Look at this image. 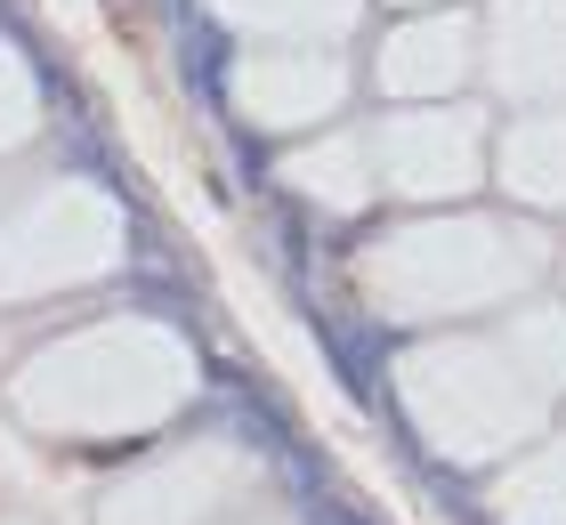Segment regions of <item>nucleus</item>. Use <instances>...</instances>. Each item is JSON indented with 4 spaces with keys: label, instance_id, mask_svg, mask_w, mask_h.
Wrapping results in <instances>:
<instances>
[{
    "label": "nucleus",
    "instance_id": "1",
    "mask_svg": "<svg viewBox=\"0 0 566 525\" xmlns=\"http://www.w3.org/2000/svg\"><path fill=\"white\" fill-rule=\"evenodd\" d=\"M227 73H235V33L211 17H178V82L211 122H227Z\"/></svg>",
    "mask_w": 566,
    "mask_h": 525
},
{
    "label": "nucleus",
    "instance_id": "2",
    "mask_svg": "<svg viewBox=\"0 0 566 525\" xmlns=\"http://www.w3.org/2000/svg\"><path fill=\"white\" fill-rule=\"evenodd\" d=\"M307 324H316V339H324V356H332V372H340V388L356 405H389L380 397V356H389V339H380L373 324H340V315H324L316 300H307Z\"/></svg>",
    "mask_w": 566,
    "mask_h": 525
},
{
    "label": "nucleus",
    "instance_id": "3",
    "mask_svg": "<svg viewBox=\"0 0 566 525\" xmlns=\"http://www.w3.org/2000/svg\"><path fill=\"white\" fill-rule=\"evenodd\" d=\"M130 300L138 307H154L163 324H178V332H195V283L170 267V259H154V267H138L130 275Z\"/></svg>",
    "mask_w": 566,
    "mask_h": 525
},
{
    "label": "nucleus",
    "instance_id": "4",
    "mask_svg": "<svg viewBox=\"0 0 566 525\" xmlns=\"http://www.w3.org/2000/svg\"><path fill=\"white\" fill-rule=\"evenodd\" d=\"M292 502H300V517H307V525H373L365 510H348V502H332V493H324V485H307V493H292Z\"/></svg>",
    "mask_w": 566,
    "mask_h": 525
},
{
    "label": "nucleus",
    "instance_id": "5",
    "mask_svg": "<svg viewBox=\"0 0 566 525\" xmlns=\"http://www.w3.org/2000/svg\"><path fill=\"white\" fill-rule=\"evenodd\" d=\"M163 9H170V17H195V0H163Z\"/></svg>",
    "mask_w": 566,
    "mask_h": 525
}]
</instances>
